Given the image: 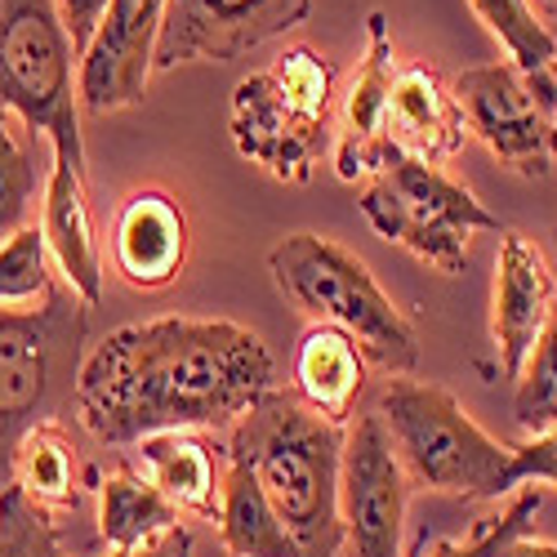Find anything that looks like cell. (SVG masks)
I'll return each mask as SVG.
<instances>
[{
	"mask_svg": "<svg viewBox=\"0 0 557 557\" xmlns=\"http://www.w3.org/2000/svg\"><path fill=\"white\" fill-rule=\"evenodd\" d=\"M108 557H138V553H108Z\"/></svg>",
	"mask_w": 557,
	"mask_h": 557,
	"instance_id": "cell-34",
	"label": "cell"
},
{
	"mask_svg": "<svg viewBox=\"0 0 557 557\" xmlns=\"http://www.w3.org/2000/svg\"><path fill=\"white\" fill-rule=\"evenodd\" d=\"M482 27L504 45L508 63H513L535 99L557 116V40L531 10V0H469Z\"/></svg>",
	"mask_w": 557,
	"mask_h": 557,
	"instance_id": "cell-23",
	"label": "cell"
},
{
	"mask_svg": "<svg viewBox=\"0 0 557 557\" xmlns=\"http://www.w3.org/2000/svg\"><path fill=\"white\" fill-rule=\"evenodd\" d=\"M138 557H193V535H188V527H178V531H170L161 544L144 548Z\"/></svg>",
	"mask_w": 557,
	"mask_h": 557,
	"instance_id": "cell-31",
	"label": "cell"
},
{
	"mask_svg": "<svg viewBox=\"0 0 557 557\" xmlns=\"http://www.w3.org/2000/svg\"><path fill=\"white\" fill-rule=\"evenodd\" d=\"M14 486L32 504L50 508V513H63V508L76 513L85 495L99 486V469L95 463H81L76 442L63 433L59 420H50L23 437V446L14 455Z\"/></svg>",
	"mask_w": 557,
	"mask_h": 557,
	"instance_id": "cell-21",
	"label": "cell"
},
{
	"mask_svg": "<svg viewBox=\"0 0 557 557\" xmlns=\"http://www.w3.org/2000/svg\"><path fill=\"white\" fill-rule=\"evenodd\" d=\"M290 375H295V397L326 424L344 429L357 414V397L366 388V357L352 344V335L317 321L295 348Z\"/></svg>",
	"mask_w": 557,
	"mask_h": 557,
	"instance_id": "cell-19",
	"label": "cell"
},
{
	"mask_svg": "<svg viewBox=\"0 0 557 557\" xmlns=\"http://www.w3.org/2000/svg\"><path fill=\"white\" fill-rule=\"evenodd\" d=\"M553 304H557V282H553V263L544 246L518 227H499L495 286H491V339L499 352V370L508 380L522 375Z\"/></svg>",
	"mask_w": 557,
	"mask_h": 557,
	"instance_id": "cell-14",
	"label": "cell"
},
{
	"mask_svg": "<svg viewBox=\"0 0 557 557\" xmlns=\"http://www.w3.org/2000/svg\"><path fill=\"white\" fill-rule=\"evenodd\" d=\"M499 557H557V544H544V540H535V535H522V540H513Z\"/></svg>",
	"mask_w": 557,
	"mask_h": 557,
	"instance_id": "cell-32",
	"label": "cell"
},
{
	"mask_svg": "<svg viewBox=\"0 0 557 557\" xmlns=\"http://www.w3.org/2000/svg\"><path fill=\"white\" fill-rule=\"evenodd\" d=\"M268 344L223 317H152L112 331L81 361L76 420L103 446L152 433H223L272 393Z\"/></svg>",
	"mask_w": 557,
	"mask_h": 557,
	"instance_id": "cell-1",
	"label": "cell"
},
{
	"mask_svg": "<svg viewBox=\"0 0 557 557\" xmlns=\"http://www.w3.org/2000/svg\"><path fill=\"white\" fill-rule=\"evenodd\" d=\"M540 504H544V495H540L535 486H527V491L518 486L513 504H508L504 513H495V518L478 522L469 540H433V544H424L414 557H499V553H504L508 544H513V540H522V535H531V531H535Z\"/></svg>",
	"mask_w": 557,
	"mask_h": 557,
	"instance_id": "cell-28",
	"label": "cell"
},
{
	"mask_svg": "<svg viewBox=\"0 0 557 557\" xmlns=\"http://www.w3.org/2000/svg\"><path fill=\"white\" fill-rule=\"evenodd\" d=\"M531 10H535L540 18H557V0H531Z\"/></svg>",
	"mask_w": 557,
	"mask_h": 557,
	"instance_id": "cell-33",
	"label": "cell"
},
{
	"mask_svg": "<svg viewBox=\"0 0 557 557\" xmlns=\"http://www.w3.org/2000/svg\"><path fill=\"white\" fill-rule=\"evenodd\" d=\"M375 410L414 486L455 499H499L518 491L513 450L495 442L450 388L393 375Z\"/></svg>",
	"mask_w": 557,
	"mask_h": 557,
	"instance_id": "cell-4",
	"label": "cell"
},
{
	"mask_svg": "<svg viewBox=\"0 0 557 557\" xmlns=\"http://www.w3.org/2000/svg\"><path fill=\"white\" fill-rule=\"evenodd\" d=\"M357 210L384 242L401 246L442 276H459L469 268L478 232H499V219L459 178L414 157H397L380 174H370L361 183Z\"/></svg>",
	"mask_w": 557,
	"mask_h": 557,
	"instance_id": "cell-7",
	"label": "cell"
},
{
	"mask_svg": "<svg viewBox=\"0 0 557 557\" xmlns=\"http://www.w3.org/2000/svg\"><path fill=\"white\" fill-rule=\"evenodd\" d=\"M0 557H85L72 553L50 508L32 504L14 482L0 495Z\"/></svg>",
	"mask_w": 557,
	"mask_h": 557,
	"instance_id": "cell-26",
	"label": "cell"
},
{
	"mask_svg": "<svg viewBox=\"0 0 557 557\" xmlns=\"http://www.w3.org/2000/svg\"><path fill=\"white\" fill-rule=\"evenodd\" d=\"M469 134H478L499 165L527 178L557 170V116L513 63H482L450 81Z\"/></svg>",
	"mask_w": 557,
	"mask_h": 557,
	"instance_id": "cell-10",
	"label": "cell"
},
{
	"mask_svg": "<svg viewBox=\"0 0 557 557\" xmlns=\"http://www.w3.org/2000/svg\"><path fill=\"white\" fill-rule=\"evenodd\" d=\"M410 478L388 442L380 410H361L344 424L339 455V527L348 557H401Z\"/></svg>",
	"mask_w": 557,
	"mask_h": 557,
	"instance_id": "cell-9",
	"label": "cell"
},
{
	"mask_svg": "<svg viewBox=\"0 0 557 557\" xmlns=\"http://www.w3.org/2000/svg\"><path fill=\"white\" fill-rule=\"evenodd\" d=\"M227 455L242 459L304 557H339V455L344 429L312 414L295 393L259 397L227 429Z\"/></svg>",
	"mask_w": 557,
	"mask_h": 557,
	"instance_id": "cell-2",
	"label": "cell"
},
{
	"mask_svg": "<svg viewBox=\"0 0 557 557\" xmlns=\"http://www.w3.org/2000/svg\"><path fill=\"white\" fill-rule=\"evenodd\" d=\"M312 0H170L152 72L183 63H237L259 45L295 32Z\"/></svg>",
	"mask_w": 557,
	"mask_h": 557,
	"instance_id": "cell-11",
	"label": "cell"
},
{
	"mask_svg": "<svg viewBox=\"0 0 557 557\" xmlns=\"http://www.w3.org/2000/svg\"><path fill=\"white\" fill-rule=\"evenodd\" d=\"M268 272L276 290L295 299L308 317L352 335L366 361H375L388 375H414L420 335L348 246L317 232H290L286 242L272 246Z\"/></svg>",
	"mask_w": 557,
	"mask_h": 557,
	"instance_id": "cell-5",
	"label": "cell"
},
{
	"mask_svg": "<svg viewBox=\"0 0 557 557\" xmlns=\"http://www.w3.org/2000/svg\"><path fill=\"white\" fill-rule=\"evenodd\" d=\"M170 0H108V14L76 63V103L89 116L138 108L148 95Z\"/></svg>",
	"mask_w": 557,
	"mask_h": 557,
	"instance_id": "cell-12",
	"label": "cell"
},
{
	"mask_svg": "<svg viewBox=\"0 0 557 557\" xmlns=\"http://www.w3.org/2000/svg\"><path fill=\"white\" fill-rule=\"evenodd\" d=\"M0 112L40 129L54 161L85 174L76 54L54 0H0Z\"/></svg>",
	"mask_w": 557,
	"mask_h": 557,
	"instance_id": "cell-8",
	"label": "cell"
},
{
	"mask_svg": "<svg viewBox=\"0 0 557 557\" xmlns=\"http://www.w3.org/2000/svg\"><path fill=\"white\" fill-rule=\"evenodd\" d=\"M95 499H99V540L108 544V553H144L183 527L178 508L129 463L99 473Z\"/></svg>",
	"mask_w": 557,
	"mask_h": 557,
	"instance_id": "cell-20",
	"label": "cell"
},
{
	"mask_svg": "<svg viewBox=\"0 0 557 557\" xmlns=\"http://www.w3.org/2000/svg\"><path fill=\"white\" fill-rule=\"evenodd\" d=\"M513 450V482H544V486H557V424L508 446Z\"/></svg>",
	"mask_w": 557,
	"mask_h": 557,
	"instance_id": "cell-29",
	"label": "cell"
},
{
	"mask_svg": "<svg viewBox=\"0 0 557 557\" xmlns=\"http://www.w3.org/2000/svg\"><path fill=\"white\" fill-rule=\"evenodd\" d=\"M138 473H144L178 513L214 522L223 495V463L227 446H210L201 433H152L134 442Z\"/></svg>",
	"mask_w": 557,
	"mask_h": 557,
	"instance_id": "cell-18",
	"label": "cell"
},
{
	"mask_svg": "<svg viewBox=\"0 0 557 557\" xmlns=\"http://www.w3.org/2000/svg\"><path fill=\"white\" fill-rule=\"evenodd\" d=\"M54 290L50 250H45L40 227L27 223L14 237L0 242V308H32Z\"/></svg>",
	"mask_w": 557,
	"mask_h": 557,
	"instance_id": "cell-27",
	"label": "cell"
},
{
	"mask_svg": "<svg viewBox=\"0 0 557 557\" xmlns=\"http://www.w3.org/2000/svg\"><path fill=\"white\" fill-rule=\"evenodd\" d=\"M59 10V23L67 27V40H72V54L81 63V54L89 50V40H95L103 14H108V0H54Z\"/></svg>",
	"mask_w": 557,
	"mask_h": 557,
	"instance_id": "cell-30",
	"label": "cell"
},
{
	"mask_svg": "<svg viewBox=\"0 0 557 557\" xmlns=\"http://www.w3.org/2000/svg\"><path fill=\"white\" fill-rule=\"evenodd\" d=\"M89 304L54 286L40 308H0V495L14 482L23 437L59 420L85 361Z\"/></svg>",
	"mask_w": 557,
	"mask_h": 557,
	"instance_id": "cell-6",
	"label": "cell"
},
{
	"mask_svg": "<svg viewBox=\"0 0 557 557\" xmlns=\"http://www.w3.org/2000/svg\"><path fill=\"white\" fill-rule=\"evenodd\" d=\"M219 540L232 557H304L282 518L272 513L268 495L242 459L223 463V495H219Z\"/></svg>",
	"mask_w": 557,
	"mask_h": 557,
	"instance_id": "cell-22",
	"label": "cell"
},
{
	"mask_svg": "<svg viewBox=\"0 0 557 557\" xmlns=\"http://www.w3.org/2000/svg\"><path fill=\"white\" fill-rule=\"evenodd\" d=\"M40 237L50 259L59 263L67 290L95 308L103 299V246L95 232L85 174L63 161L50 165V178H45L40 193Z\"/></svg>",
	"mask_w": 557,
	"mask_h": 557,
	"instance_id": "cell-17",
	"label": "cell"
},
{
	"mask_svg": "<svg viewBox=\"0 0 557 557\" xmlns=\"http://www.w3.org/2000/svg\"><path fill=\"white\" fill-rule=\"evenodd\" d=\"M193 255V223L165 188H138L121 201L112 223V263L134 290L174 286Z\"/></svg>",
	"mask_w": 557,
	"mask_h": 557,
	"instance_id": "cell-15",
	"label": "cell"
},
{
	"mask_svg": "<svg viewBox=\"0 0 557 557\" xmlns=\"http://www.w3.org/2000/svg\"><path fill=\"white\" fill-rule=\"evenodd\" d=\"M397 45L384 10L366 14V54L361 67L348 85V95L339 103L335 121V174L344 183H366L370 174H380L384 165L397 161L388 148V99H393V81H397Z\"/></svg>",
	"mask_w": 557,
	"mask_h": 557,
	"instance_id": "cell-13",
	"label": "cell"
},
{
	"mask_svg": "<svg viewBox=\"0 0 557 557\" xmlns=\"http://www.w3.org/2000/svg\"><path fill=\"white\" fill-rule=\"evenodd\" d=\"M513 420L527 437L544 433L557 424V304L544 321V331L518 375V393H513Z\"/></svg>",
	"mask_w": 557,
	"mask_h": 557,
	"instance_id": "cell-25",
	"label": "cell"
},
{
	"mask_svg": "<svg viewBox=\"0 0 557 557\" xmlns=\"http://www.w3.org/2000/svg\"><path fill=\"white\" fill-rule=\"evenodd\" d=\"M339 76L335 63L312 50L290 45L268 67L250 72L232 89L227 134L232 148L276 183H308L321 157L335 152L339 121Z\"/></svg>",
	"mask_w": 557,
	"mask_h": 557,
	"instance_id": "cell-3",
	"label": "cell"
},
{
	"mask_svg": "<svg viewBox=\"0 0 557 557\" xmlns=\"http://www.w3.org/2000/svg\"><path fill=\"white\" fill-rule=\"evenodd\" d=\"M23 129L27 125L14 112H0V242L27 227V214L40 193V174Z\"/></svg>",
	"mask_w": 557,
	"mask_h": 557,
	"instance_id": "cell-24",
	"label": "cell"
},
{
	"mask_svg": "<svg viewBox=\"0 0 557 557\" xmlns=\"http://www.w3.org/2000/svg\"><path fill=\"white\" fill-rule=\"evenodd\" d=\"M384 134H388V148L397 157L442 165L463 148L469 125H463L450 81L429 63H414V67H401L393 81Z\"/></svg>",
	"mask_w": 557,
	"mask_h": 557,
	"instance_id": "cell-16",
	"label": "cell"
}]
</instances>
